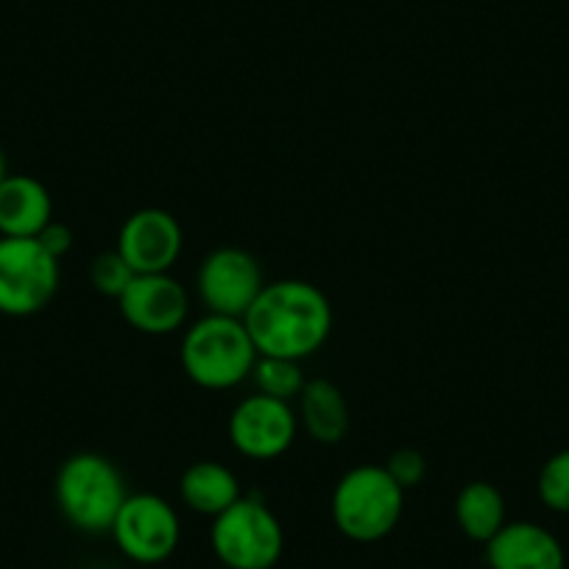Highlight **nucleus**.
Wrapping results in <instances>:
<instances>
[{"label": "nucleus", "mask_w": 569, "mask_h": 569, "mask_svg": "<svg viewBox=\"0 0 569 569\" xmlns=\"http://www.w3.org/2000/svg\"><path fill=\"white\" fill-rule=\"evenodd\" d=\"M297 430L299 419L291 402L266 397L260 391L234 405L229 416V441L251 461H273L284 456L297 441Z\"/></svg>", "instance_id": "8"}, {"label": "nucleus", "mask_w": 569, "mask_h": 569, "mask_svg": "<svg viewBox=\"0 0 569 569\" xmlns=\"http://www.w3.org/2000/svg\"><path fill=\"white\" fill-rule=\"evenodd\" d=\"M123 475L109 458L79 452L57 475V502L64 519L84 533H107L126 502Z\"/></svg>", "instance_id": "4"}, {"label": "nucleus", "mask_w": 569, "mask_h": 569, "mask_svg": "<svg viewBox=\"0 0 569 569\" xmlns=\"http://www.w3.org/2000/svg\"><path fill=\"white\" fill-rule=\"evenodd\" d=\"M405 489L386 467L363 463L338 480L332 491V519L347 539L369 545L391 533L402 519Z\"/></svg>", "instance_id": "3"}, {"label": "nucleus", "mask_w": 569, "mask_h": 569, "mask_svg": "<svg viewBox=\"0 0 569 569\" xmlns=\"http://www.w3.org/2000/svg\"><path fill=\"white\" fill-rule=\"evenodd\" d=\"M109 533L126 558L137 563H162L179 547L182 525L160 495H129Z\"/></svg>", "instance_id": "7"}, {"label": "nucleus", "mask_w": 569, "mask_h": 569, "mask_svg": "<svg viewBox=\"0 0 569 569\" xmlns=\"http://www.w3.org/2000/svg\"><path fill=\"white\" fill-rule=\"evenodd\" d=\"M59 288V260L37 238H0V313L26 319L48 308Z\"/></svg>", "instance_id": "6"}, {"label": "nucleus", "mask_w": 569, "mask_h": 569, "mask_svg": "<svg viewBox=\"0 0 569 569\" xmlns=\"http://www.w3.org/2000/svg\"><path fill=\"white\" fill-rule=\"evenodd\" d=\"M456 522L472 541L489 545L506 525V497L495 483L475 480L456 497Z\"/></svg>", "instance_id": "16"}, {"label": "nucleus", "mask_w": 569, "mask_h": 569, "mask_svg": "<svg viewBox=\"0 0 569 569\" xmlns=\"http://www.w3.org/2000/svg\"><path fill=\"white\" fill-rule=\"evenodd\" d=\"M210 541L227 569H271L284 550L282 525L260 497H240L218 513Z\"/></svg>", "instance_id": "5"}, {"label": "nucleus", "mask_w": 569, "mask_h": 569, "mask_svg": "<svg viewBox=\"0 0 569 569\" xmlns=\"http://www.w3.org/2000/svg\"><path fill=\"white\" fill-rule=\"evenodd\" d=\"M196 288L207 313L243 319L266 288V279L260 262L249 251L227 246L204 257Z\"/></svg>", "instance_id": "9"}, {"label": "nucleus", "mask_w": 569, "mask_h": 569, "mask_svg": "<svg viewBox=\"0 0 569 569\" xmlns=\"http://www.w3.org/2000/svg\"><path fill=\"white\" fill-rule=\"evenodd\" d=\"M184 234L177 218L160 207L131 212L118 232V254L134 273H168L182 254Z\"/></svg>", "instance_id": "11"}, {"label": "nucleus", "mask_w": 569, "mask_h": 569, "mask_svg": "<svg viewBox=\"0 0 569 569\" xmlns=\"http://www.w3.org/2000/svg\"><path fill=\"white\" fill-rule=\"evenodd\" d=\"M491 569H563V547L556 536L536 522H506L486 545Z\"/></svg>", "instance_id": "12"}, {"label": "nucleus", "mask_w": 569, "mask_h": 569, "mask_svg": "<svg viewBox=\"0 0 569 569\" xmlns=\"http://www.w3.org/2000/svg\"><path fill=\"white\" fill-rule=\"evenodd\" d=\"M9 177V168H7V157H3V151H0V182Z\"/></svg>", "instance_id": "22"}, {"label": "nucleus", "mask_w": 569, "mask_h": 569, "mask_svg": "<svg viewBox=\"0 0 569 569\" xmlns=\"http://www.w3.org/2000/svg\"><path fill=\"white\" fill-rule=\"evenodd\" d=\"M243 321L257 352L302 363L330 338L332 305L319 284L279 279L262 288Z\"/></svg>", "instance_id": "1"}, {"label": "nucleus", "mask_w": 569, "mask_h": 569, "mask_svg": "<svg viewBox=\"0 0 569 569\" xmlns=\"http://www.w3.org/2000/svg\"><path fill=\"white\" fill-rule=\"evenodd\" d=\"M37 240H40L42 249H46L48 254L57 257V260H62V257L73 249V232H70L64 223H57V221L48 223V227L37 234Z\"/></svg>", "instance_id": "21"}, {"label": "nucleus", "mask_w": 569, "mask_h": 569, "mask_svg": "<svg viewBox=\"0 0 569 569\" xmlns=\"http://www.w3.org/2000/svg\"><path fill=\"white\" fill-rule=\"evenodd\" d=\"M251 377H254L260 393H266V397H273V399H282V402L299 399V393H302L305 386H308L299 360L271 358V355H260V358H257L254 369H251Z\"/></svg>", "instance_id": "17"}, {"label": "nucleus", "mask_w": 569, "mask_h": 569, "mask_svg": "<svg viewBox=\"0 0 569 569\" xmlns=\"http://www.w3.org/2000/svg\"><path fill=\"white\" fill-rule=\"evenodd\" d=\"M120 316L146 336H171L182 330L190 313L184 284L168 273H134L123 297L118 299Z\"/></svg>", "instance_id": "10"}, {"label": "nucleus", "mask_w": 569, "mask_h": 569, "mask_svg": "<svg viewBox=\"0 0 569 569\" xmlns=\"http://www.w3.org/2000/svg\"><path fill=\"white\" fill-rule=\"evenodd\" d=\"M302 421L319 445H341L349 433V405L330 380H310L299 393Z\"/></svg>", "instance_id": "15"}, {"label": "nucleus", "mask_w": 569, "mask_h": 569, "mask_svg": "<svg viewBox=\"0 0 569 569\" xmlns=\"http://www.w3.org/2000/svg\"><path fill=\"white\" fill-rule=\"evenodd\" d=\"M539 497L550 511L569 513V450L547 458L539 472Z\"/></svg>", "instance_id": "18"}, {"label": "nucleus", "mask_w": 569, "mask_h": 569, "mask_svg": "<svg viewBox=\"0 0 569 569\" xmlns=\"http://www.w3.org/2000/svg\"><path fill=\"white\" fill-rule=\"evenodd\" d=\"M90 279L92 284H96L98 293L120 299L126 288H129L131 279H134V271H131L129 262H126L123 257L118 254V249H114V251H103V254H98L96 260H92Z\"/></svg>", "instance_id": "19"}, {"label": "nucleus", "mask_w": 569, "mask_h": 569, "mask_svg": "<svg viewBox=\"0 0 569 569\" xmlns=\"http://www.w3.org/2000/svg\"><path fill=\"white\" fill-rule=\"evenodd\" d=\"M257 352L243 319L207 313L182 338V369L207 391H227L249 380Z\"/></svg>", "instance_id": "2"}, {"label": "nucleus", "mask_w": 569, "mask_h": 569, "mask_svg": "<svg viewBox=\"0 0 569 569\" xmlns=\"http://www.w3.org/2000/svg\"><path fill=\"white\" fill-rule=\"evenodd\" d=\"M179 495L190 511L212 519L243 497L232 469L216 461H199L184 469L182 480H179Z\"/></svg>", "instance_id": "14"}, {"label": "nucleus", "mask_w": 569, "mask_h": 569, "mask_svg": "<svg viewBox=\"0 0 569 569\" xmlns=\"http://www.w3.org/2000/svg\"><path fill=\"white\" fill-rule=\"evenodd\" d=\"M53 221L46 184L29 173H9L0 182V238H37Z\"/></svg>", "instance_id": "13"}, {"label": "nucleus", "mask_w": 569, "mask_h": 569, "mask_svg": "<svg viewBox=\"0 0 569 569\" xmlns=\"http://www.w3.org/2000/svg\"><path fill=\"white\" fill-rule=\"evenodd\" d=\"M386 469L405 491L413 489V486H419L427 475L425 456H421L419 450H397L391 458H388Z\"/></svg>", "instance_id": "20"}]
</instances>
